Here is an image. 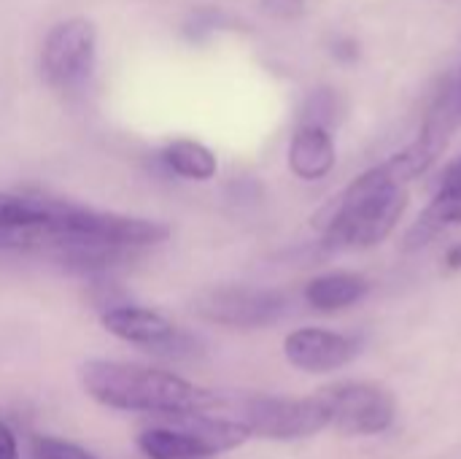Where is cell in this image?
I'll list each match as a JSON object with an SVG mask.
<instances>
[{
  "instance_id": "cell-1",
  "label": "cell",
  "mask_w": 461,
  "mask_h": 459,
  "mask_svg": "<svg viewBox=\"0 0 461 459\" xmlns=\"http://www.w3.org/2000/svg\"><path fill=\"white\" fill-rule=\"evenodd\" d=\"M408 184L394 173L389 160L367 168L343 192L316 214L321 246L330 252H365L384 243L408 208Z\"/></svg>"
},
{
  "instance_id": "cell-2",
  "label": "cell",
  "mask_w": 461,
  "mask_h": 459,
  "mask_svg": "<svg viewBox=\"0 0 461 459\" xmlns=\"http://www.w3.org/2000/svg\"><path fill=\"white\" fill-rule=\"evenodd\" d=\"M78 381L97 406L127 414L184 417L203 414L219 403L211 390L173 371L122 360H86L78 371Z\"/></svg>"
},
{
  "instance_id": "cell-3",
  "label": "cell",
  "mask_w": 461,
  "mask_h": 459,
  "mask_svg": "<svg viewBox=\"0 0 461 459\" xmlns=\"http://www.w3.org/2000/svg\"><path fill=\"white\" fill-rule=\"evenodd\" d=\"M170 238V227L157 219L124 216L113 211L84 208L62 200H49V222L38 241H70V243H92L116 252H135L159 246Z\"/></svg>"
},
{
  "instance_id": "cell-4",
  "label": "cell",
  "mask_w": 461,
  "mask_h": 459,
  "mask_svg": "<svg viewBox=\"0 0 461 459\" xmlns=\"http://www.w3.org/2000/svg\"><path fill=\"white\" fill-rule=\"evenodd\" d=\"M238 422L251 430V438L265 441H305L330 427V411L319 400L311 398H284V395H249L238 403Z\"/></svg>"
},
{
  "instance_id": "cell-5",
  "label": "cell",
  "mask_w": 461,
  "mask_h": 459,
  "mask_svg": "<svg viewBox=\"0 0 461 459\" xmlns=\"http://www.w3.org/2000/svg\"><path fill=\"white\" fill-rule=\"evenodd\" d=\"M316 395L330 411V427L351 438L384 436L397 419V398L375 381H335Z\"/></svg>"
},
{
  "instance_id": "cell-6",
  "label": "cell",
  "mask_w": 461,
  "mask_h": 459,
  "mask_svg": "<svg viewBox=\"0 0 461 459\" xmlns=\"http://www.w3.org/2000/svg\"><path fill=\"white\" fill-rule=\"evenodd\" d=\"M286 295L265 287L224 284L200 292L192 303L197 319L230 330H262L286 314Z\"/></svg>"
},
{
  "instance_id": "cell-7",
  "label": "cell",
  "mask_w": 461,
  "mask_h": 459,
  "mask_svg": "<svg viewBox=\"0 0 461 459\" xmlns=\"http://www.w3.org/2000/svg\"><path fill=\"white\" fill-rule=\"evenodd\" d=\"M97 62V27L86 16L57 22L41 46V73L54 89L81 87Z\"/></svg>"
},
{
  "instance_id": "cell-8",
  "label": "cell",
  "mask_w": 461,
  "mask_h": 459,
  "mask_svg": "<svg viewBox=\"0 0 461 459\" xmlns=\"http://www.w3.org/2000/svg\"><path fill=\"white\" fill-rule=\"evenodd\" d=\"M100 325L116 341L140 346L154 354L178 357L181 349L184 354H189L194 346V341L184 335L165 314L146 306H113L100 314Z\"/></svg>"
},
{
  "instance_id": "cell-9",
  "label": "cell",
  "mask_w": 461,
  "mask_h": 459,
  "mask_svg": "<svg viewBox=\"0 0 461 459\" xmlns=\"http://www.w3.org/2000/svg\"><path fill=\"white\" fill-rule=\"evenodd\" d=\"M284 357L303 373L327 376L359 357V341L327 327H297L284 338Z\"/></svg>"
},
{
  "instance_id": "cell-10",
  "label": "cell",
  "mask_w": 461,
  "mask_h": 459,
  "mask_svg": "<svg viewBox=\"0 0 461 459\" xmlns=\"http://www.w3.org/2000/svg\"><path fill=\"white\" fill-rule=\"evenodd\" d=\"M448 227H461V157L443 170L432 200L405 235V249H421Z\"/></svg>"
},
{
  "instance_id": "cell-11",
  "label": "cell",
  "mask_w": 461,
  "mask_h": 459,
  "mask_svg": "<svg viewBox=\"0 0 461 459\" xmlns=\"http://www.w3.org/2000/svg\"><path fill=\"white\" fill-rule=\"evenodd\" d=\"M286 165H289L292 176L305 181V184L324 181L338 165V149H335L332 130H327L321 124H303L300 122L289 138Z\"/></svg>"
},
{
  "instance_id": "cell-12",
  "label": "cell",
  "mask_w": 461,
  "mask_h": 459,
  "mask_svg": "<svg viewBox=\"0 0 461 459\" xmlns=\"http://www.w3.org/2000/svg\"><path fill=\"white\" fill-rule=\"evenodd\" d=\"M370 289H373L370 279L357 271H330L313 276L305 284L303 298L319 314H338L359 306L370 295Z\"/></svg>"
},
{
  "instance_id": "cell-13",
  "label": "cell",
  "mask_w": 461,
  "mask_h": 459,
  "mask_svg": "<svg viewBox=\"0 0 461 459\" xmlns=\"http://www.w3.org/2000/svg\"><path fill=\"white\" fill-rule=\"evenodd\" d=\"M162 165L184 181H211L219 173V157L194 138H176L159 151Z\"/></svg>"
},
{
  "instance_id": "cell-14",
  "label": "cell",
  "mask_w": 461,
  "mask_h": 459,
  "mask_svg": "<svg viewBox=\"0 0 461 459\" xmlns=\"http://www.w3.org/2000/svg\"><path fill=\"white\" fill-rule=\"evenodd\" d=\"M49 222V200L0 192V235L38 241Z\"/></svg>"
},
{
  "instance_id": "cell-15",
  "label": "cell",
  "mask_w": 461,
  "mask_h": 459,
  "mask_svg": "<svg viewBox=\"0 0 461 459\" xmlns=\"http://www.w3.org/2000/svg\"><path fill=\"white\" fill-rule=\"evenodd\" d=\"M135 446L146 459H213L189 433L170 422L140 430Z\"/></svg>"
},
{
  "instance_id": "cell-16",
  "label": "cell",
  "mask_w": 461,
  "mask_h": 459,
  "mask_svg": "<svg viewBox=\"0 0 461 459\" xmlns=\"http://www.w3.org/2000/svg\"><path fill=\"white\" fill-rule=\"evenodd\" d=\"M30 459H97L89 449L57 438V436H35L30 441Z\"/></svg>"
},
{
  "instance_id": "cell-17",
  "label": "cell",
  "mask_w": 461,
  "mask_h": 459,
  "mask_svg": "<svg viewBox=\"0 0 461 459\" xmlns=\"http://www.w3.org/2000/svg\"><path fill=\"white\" fill-rule=\"evenodd\" d=\"M335 111H338V100L332 92L327 89H319L308 97L305 103V114H303V124H321L330 130L332 119H335Z\"/></svg>"
},
{
  "instance_id": "cell-18",
  "label": "cell",
  "mask_w": 461,
  "mask_h": 459,
  "mask_svg": "<svg viewBox=\"0 0 461 459\" xmlns=\"http://www.w3.org/2000/svg\"><path fill=\"white\" fill-rule=\"evenodd\" d=\"M0 459H22L16 433L11 430V425L5 419H0Z\"/></svg>"
},
{
  "instance_id": "cell-19",
  "label": "cell",
  "mask_w": 461,
  "mask_h": 459,
  "mask_svg": "<svg viewBox=\"0 0 461 459\" xmlns=\"http://www.w3.org/2000/svg\"><path fill=\"white\" fill-rule=\"evenodd\" d=\"M262 5L276 16H300L305 11V0H262Z\"/></svg>"
},
{
  "instance_id": "cell-20",
  "label": "cell",
  "mask_w": 461,
  "mask_h": 459,
  "mask_svg": "<svg viewBox=\"0 0 461 459\" xmlns=\"http://www.w3.org/2000/svg\"><path fill=\"white\" fill-rule=\"evenodd\" d=\"M446 268H448V271H461V243H454V246L446 252Z\"/></svg>"
},
{
  "instance_id": "cell-21",
  "label": "cell",
  "mask_w": 461,
  "mask_h": 459,
  "mask_svg": "<svg viewBox=\"0 0 461 459\" xmlns=\"http://www.w3.org/2000/svg\"><path fill=\"white\" fill-rule=\"evenodd\" d=\"M456 92H459V103H461V70H459V81H456Z\"/></svg>"
}]
</instances>
